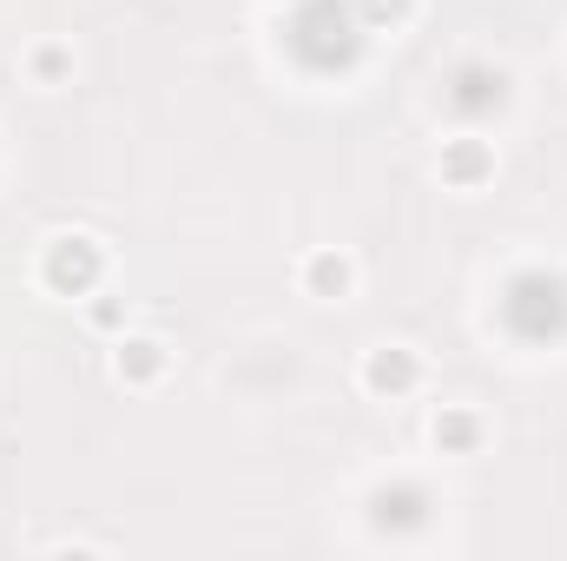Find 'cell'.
Returning a JSON list of instances; mask_svg holds the SVG:
<instances>
[{
  "instance_id": "1",
  "label": "cell",
  "mask_w": 567,
  "mask_h": 561,
  "mask_svg": "<svg viewBox=\"0 0 567 561\" xmlns=\"http://www.w3.org/2000/svg\"><path fill=\"white\" fill-rule=\"evenodd\" d=\"M363 33L370 27L357 20V7H343V0H303L297 20H290V53L310 73H343V67H357Z\"/></svg>"
},
{
  "instance_id": "10",
  "label": "cell",
  "mask_w": 567,
  "mask_h": 561,
  "mask_svg": "<svg viewBox=\"0 0 567 561\" xmlns=\"http://www.w3.org/2000/svg\"><path fill=\"white\" fill-rule=\"evenodd\" d=\"M435 436L462 449V442H475V422H468V417H449V422H435Z\"/></svg>"
},
{
  "instance_id": "6",
  "label": "cell",
  "mask_w": 567,
  "mask_h": 561,
  "mask_svg": "<svg viewBox=\"0 0 567 561\" xmlns=\"http://www.w3.org/2000/svg\"><path fill=\"white\" fill-rule=\"evenodd\" d=\"M410 384H416V364H410L403 350L370 357V390H410Z\"/></svg>"
},
{
  "instance_id": "4",
  "label": "cell",
  "mask_w": 567,
  "mask_h": 561,
  "mask_svg": "<svg viewBox=\"0 0 567 561\" xmlns=\"http://www.w3.org/2000/svg\"><path fill=\"white\" fill-rule=\"evenodd\" d=\"M93 278H100V258H93V245H80V238H60V245H53V258H47V284H53V290H86Z\"/></svg>"
},
{
  "instance_id": "9",
  "label": "cell",
  "mask_w": 567,
  "mask_h": 561,
  "mask_svg": "<svg viewBox=\"0 0 567 561\" xmlns=\"http://www.w3.org/2000/svg\"><path fill=\"white\" fill-rule=\"evenodd\" d=\"M357 20H363V27H377V20H403V0H363Z\"/></svg>"
},
{
  "instance_id": "8",
  "label": "cell",
  "mask_w": 567,
  "mask_h": 561,
  "mask_svg": "<svg viewBox=\"0 0 567 561\" xmlns=\"http://www.w3.org/2000/svg\"><path fill=\"white\" fill-rule=\"evenodd\" d=\"M310 284H317V290H343V284H350V272H343L337 258H317V265H310Z\"/></svg>"
},
{
  "instance_id": "7",
  "label": "cell",
  "mask_w": 567,
  "mask_h": 561,
  "mask_svg": "<svg viewBox=\"0 0 567 561\" xmlns=\"http://www.w3.org/2000/svg\"><path fill=\"white\" fill-rule=\"evenodd\" d=\"M442 165H449V178H455V185H475V178L488 172V152H482V145H455Z\"/></svg>"
},
{
  "instance_id": "5",
  "label": "cell",
  "mask_w": 567,
  "mask_h": 561,
  "mask_svg": "<svg viewBox=\"0 0 567 561\" xmlns=\"http://www.w3.org/2000/svg\"><path fill=\"white\" fill-rule=\"evenodd\" d=\"M370 516H377V529H423L429 516V496L416 482H396V489H377V502H370Z\"/></svg>"
},
{
  "instance_id": "2",
  "label": "cell",
  "mask_w": 567,
  "mask_h": 561,
  "mask_svg": "<svg viewBox=\"0 0 567 561\" xmlns=\"http://www.w3.org/2000/svg\"><path fill=\"white\" fill-rule=\"evenodd\" d=\"M502 324L522 337V344H548L567 330V284L548 272H522L502 290Z\"/></svg>"
},
{
  "instance_id": "11",
  "label": "cell",
  "mask_w": 567,
  "mask_h": 561,
  "mask_svg": "<svg viewBox=\"0 0 567 561\" xmlns=\"http://www.w3.org/2000/svg\"><path fill=\"white\" fill-rule=\"evenodd\" d=\"M120 364H133V377H152L158 370V344H133V357H120Z\"/></svg>"
},
{
  "instance_id": "3",
  "label": "cell",
  "mask_w": 567,
  "mask_h": 561,
  "mask_svg": "<svg viewBox=\"0 0 567 561\" xmlns=\"http://www.w3.org/2000/svg\"><path fill=\"white\" fill-rule=\"evenodd\" d=\"M508 93H502V73L495 67H462L455 73V86H449V106L455 113H468V120H482V113H495Z\"/></svg>"
}]
</instances>
